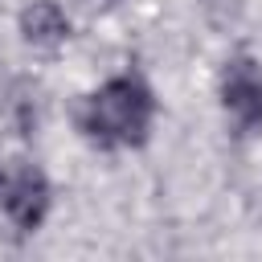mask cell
<instances>
[{
  "label": "cell",
  "mask_w": 262,
  "mask_h": 262,
  "mask_svg": "<svg viewBox=\"0 0 262 262\" xmlns=\"http://www.w3.org/2000/svg\"><path fill=\"white\" fill-rule=\"evenodd\" d=\"M151 115H156V98L147 82L135 74H119L82 102L78 123L86 139L98 147H139L147 139Z\"/></svg>",
  "instance_id": "6da1fadb"
},
{
  "label": "cell",
  "mask_w": 262,
  "mask_h": 262,
  "mask_svg": "<svg viewBox=\"0 0 262 262\" xmlns=\"http://www.w3.org/2000/svg\"><path fill=\"white\" fill-rule=\"evenodd\" d=\"M0 209L16 229L33 233L49 213V180H45V172L25 164V160H4L0 164Z\"/></svg>",
  "instance_id": "7a4b0ae2"
},
{
  "label": "cell",
  "mask_w": 262,
  "mask_h": 262,
  "mask_svg": "<svg viewBox=\"0 0 262 262\" xmlns=\"http://www.w3.org/2000/svg\"><path fill=\"white\" fill-rule=\"evenodd\" d=\"M221 102L237 127H262V66L250 53H237L221 74Z\"/></svg>",
  "instance_id": "3957f363"
},
{
  "label": "cell",
  "mask_w": 262,
  "mask_h": 262,
  "mask_svg": "<svg viewBox=\"0 0 262 262\" xmlns=\"http://www.w3.org/2000/svg\"><path fill=\"white\" fill-rule=\"evenodd\" d=\"M20 37L33 49H57L70 37V16L53 4V0H33L20 12Z\"/></svg>",
  "instance_id": "277c9868"
},
{
  "label": "cell",
  "mask_w": 262,
  "mask_h": 262,
  "mask_svg": "<svg viewBox=\"0 0 262 262\" xmlns=\"http://www.w3.org/2000/svg\"><path fill=\"white\" fill-rule=\"evenodd\" d=\"M8 119L20 135H33L37 131V94H29V86H16L12 98H8Z\"/></svg>",
  "instance_id": "5b68a950"
}]
</instances>
